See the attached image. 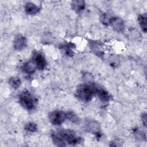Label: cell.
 Here are the masks:
<instances>
[{
    "instance_id": "cell-2",
    "label": "cell",
    "mask_w": 147,
    "mask_h": 147,
    "mask_svg": "<svg viewBox=\"0 0 147 147\" xmlns=\"http://www.w3.org/2000/svg\"><path fill=\"white\" fill-rule=\"evenodd\" d=\"M63 140L68 144L75 145L81 143L83 139L81 137L77 136L76 132L71 129H63L57 131Z\"/></svg>"
},
{
    "instance_id": "cell-12",
    "label": "cell",
    "mask_w": 147,
    "mask_h": 147,
    "mask_svg": "<svg viewBox=\"0 0 147 147\" xmlns=\"http://www.w3.org/2000/svg\"><path fill=\"white\" fill-rule=\"evenodd\" d=\"M95 93L97 94L99 99L103 102H107L110 100L111 96L110 94L103 88H96Z\"/></svg>"
},
{
    "instance_id": "cell-22",
    "label": "cell",
    "mask_w": 147,
    "mask_h": 147,
    "mask_svg": "<svg viewBox=\"0 0 147 147\" xmlns=\"http://www.w3.org/2000/svg\"><path fill=\"white\" fill-rule=\"evenodd\" d=\"M110 65L113 67H117L119 64V59L117 55H112L109 59Z\"/></svg>"
},
{
    "instance_id": "cell-8",
    "label": "cell",
    "mask_w": 147,
    "mask_h": 147,
    "mask_svg": "<svg viewBox=\"0 0 147 147\" xmlns=\"http://www.w3.org/2000/svg\"><path fill=\"white\" fill-rule=\"evenodd\" d=\"M112 28L118 32H121L124 30L125 29V22L121 18L117 17H113L111 21L110 24Z\"/></svg>"
},
{
    "instance_id": "cell-7",
    "label": "cell",
    "mask_w": 147,
    "mask_h": 147,
    "mask_svg": "<svg viewBox=\"0 0 147 147\" xmlns=\"http://www.w3.org/2000/svg\"><path fill=\"white\" fill-rule=\"evenodd\" d=\"M27 45L26 38L21 34L17 35L13 41V48L15 50L21 51L24 49Z\"/></svg>"
},
{
    "instance_id": "cell-16",
    "label": "cell",
    "mask_w": 147,
    "mask_h": 147,
    "mask_svg": "<svg viewBox=\"0 0 147 147\" xmlns=\"http://www.w3.org/2000/svg\"><path fill=\"white\" fill-rule=\"evenodd\" d=\"M9 84L14 89H17L21 86V80L19 77L13 76L9 79Z\"/></svg>"
},
{
    "instance_id": "cell-21",
    "label": "cell",
    "mask_w": 147,
    "mask_h": 147,
    "mask_svg": "<svg viewBox=\"0 0 147 147\" xmlns=\"http://www.w3.org/2000/svg\"><path fill=\"white\" fill-rule=\"evenodd\" d=\"M134 134L137 138L141 140H146V134L140 129H134Z\"/></svg>"
},
{
    "instance_id": "cell-15",
    "label": "cell",
    "mask_w": 147,
    "mask_h": 147,
    "mask_svg": "<svg viewBox=\"0 0 147 147\" xmlns=\"http://www.w3.org/2000/svg\"><path fill=\"white\" fill-rule=\"evenodd\" d=\"M138 21L139 24L142 30V31L145 33L146 32L147 30V24H146V14H140L138 17Z\"/></svg>"
},
{
    "instance_id": "cell-3",
    "label": "cell",
    "mask_w": 147,
    "mask_h": 147,
    "mask_svg": "<svg viewBox=\"0 0 147 147\" xmlns=\"http://www.w3.org/2000/svg\"><path fill=\"white\" fill-rule=\"evenodd\" d=\"M19 102L21 105L28 110H33L36 105V98L28 90L24 91L19 96Z\"/></svg>"
},
{
    "instance_id": "cell-1",
    "label": "cell",
    "mask_w": 147,
    "mask_h": 147,
    "mask_svg": "<svg viewBox=\"0 0 147 147\" xmlns=\"http://www.w3.org/2000/svg\"><path fill=\"white\" fill-rule=\"evenodd\" d=\"M96 87L88 84L79 85L76 89V95L80 100L84 102L91 100L95 93Z\"/></svg>"
},
{
    "instance_id": "cell-13",
    "label": "cell",
    "mask_w": 147,
    "mask_h": 147,
    "mask_svg": "<svg viewBox=\"0 0 147 147\" xmlns=\"http://www.w3.org/2000/svg\"><path fill=\"white\" fill-rule=\"evenodd\" d=\"M51 137L55 145L58 146H66V142L59 134L58 132H53L51 134Z\"/></svg>"
},
{
    "instance_id": "cell-19",
    "label": "cell",
    "mask_w": 147,
    "mask_h": 147,
    "mask_svg": "<svg viewBox=\"0 0 147 147\" xmlns=\"http://www.w3.org/2000/svg\"><path fill=\"white\" fill-rule=\"evenodd\" d=\"M24 129L29 132H36L37 130V126L35 123L30 122L25 124Z\"/></svg>"
},
{
    "instance_id": "cell-11",
    "label": "cell",
    "mask_w": 147,
    "mask_h": 147,
    "mask_svg": "<svg viewBox=\"0 0 147 147\" xmlns=\"http://www.w3.org/2000/svg\"><path fill=\"white\" fill-rule=\"evenodd\" d=\"M22 69L25 73L28 75H30L33 74L36 71L37 67L33 61L32 60L24 63L22 65Z\"/></svg>"
},
{
    "instance_id": "cell-6",
    "label": "cell",
    "mask_w": 147,
    "mask_h": 147,
    "mask_svg": "<svg viewBox=\"0 0 147 147\" xmlns=\"http://www.w3.org/2000/svg\"><path fill=\"white\" fill-rule=\"evenodd\" d=\"M86 128L89 133L95 134L97 137H100L101 126L98 121L92 120L88 122L86 124Z\"/></svg>"
},
{
    "instance_id": "cell-10",
    "label": "cell",
    "mask_w": 147,
    "mask_h": 147,
    "mask_svg": "<svg viewBox=\"0 0 147 147\" xmlns=\"http://www.w3.org/2000/svg\"><path fill=\"white\" fill-rule=\"evenodd\" d=\"M25 11L28 14L34 15L38 13L40 10V7L33 2H27L24 6Z\"/></svg>"
},
{
    "instance_id": "cell-4",
    "label": "cell",
    "mask_w": 147,
    "mask_h": 147,
    "mask_svg": "<svg viewBox=\"0 0 147 147\" xmlns=\"http://www.w3.org/2000/svg\"><path fill=\"white\" fill-rule=\"evenodd\" d=\"M49 119L51 123L55 125H59L63 123L67 119L66 113L62 111H53L50 113Z\"/></svg>"
},
{
    "instance_id": "cell-5",
    "label": "cell",
    "mask_w": 147,
    "mask_h": 147,
    "mask_svg": "<svg viewBox=\"0 0 147 147\" xmlns=\"http://www.w3.org/2000/svg\"><path fill=\"white\" fill-rule=\"evenodd\" d=\"M32 60L36 64L37 69L39 70H43L47 66L46 59L40 52H34L32 57Z\"/></svg>"
},
{
    "instance_id": "cell-20",
    "label": "cell",
    "mask_w": 147,
    "mask_h": 147,
    "mask_svg": "<svg viewBox=\"0 0 147 147\" xmlns=\"http://www.w3.org/2000/svg\"><path fill=\"white\" fill-rule=\"evenodd\" d=\"M63 48L65 51V54L68 56H72L74 55V52L72 51V48H74V44L71 43H67L64 44Z\"/></svg>"
},
{
    "instance_id": "cell-14",
    "label": "cell",
    "mask_w": 147,
    "mask_h": 147,
    "mask_svg": "<svg viewBox=\"0 0 147 147\" xmlns=\"http://www.w3.org/2000/svg\"><path fill=\"white\" fill-rule=\"evenodd\" d=\"M71 7L75 11L79 13L85 9L86 3L85 2L82 0L73 1L71 2Z\"/></svg>"
},
{
    "instance_id": "cell-9",
    "label": "cell",
    "mask_w": 147,
    "mask_h": 147,
    "mask_svg": "<svg viewBox=\"0 0 147 147\" xmlns=\"http://www.w3.org/2000/svg\"><path fill=\"white\" fill-rule=\"evenodd\" d=\"M89 47L92 51L97 56L102 57L103 56V50L102 44L100 42L98 41L92 40L89 42Z\"/></svg>"
},
{
    "instance_id": "cell-18",
    "label": "cell",
    "mask_w": 147,
    "mask_h": 147,
    "mask_svg": "<svg viewBox=\"0 0 147 147\" xmlns=\"http://www.w3.org/2000/svg\"><path fill=\"white\" fill-rule=\"evenodd\" d=\"M113 16H110L109 13H104L101 14L100 16V22L105 25L108 26L110 24V21L112 18Z\"/></svg>"
},
{
    "instance_id": "cell-17",
    "label": "cell",
    "mask_w": 147,
    "mask_h": 147,
    "mask_svg": "<svg viewBox=\"0 0 147 147\" xmlns=\"http://www.w3.org/2000/svg\"><path fill=\"white\" fill-rule=\"evenodd\" d=\"M67 114V119L71 121L72 122L75 124H79L80 122V119L79 117L75 114L72 111H68L66 113Z\"/></svg>"
},
{
    "instance_id": "cell-23",
    "label": "cell",
    "mask_w": 147,
    "mask_h": 147,
    "mask_svg": "<svg viewBox=\"0 0 147 147\" xmlns=\"http://www.w3.org/2000/svg\"><path fill=\"white\" fill-rule=\"evenodd\" d=\"M141 121L142 122L145 127H146V122H147V117H146V113H143L141 114Z\"/></svg>"
}]
</instances>
